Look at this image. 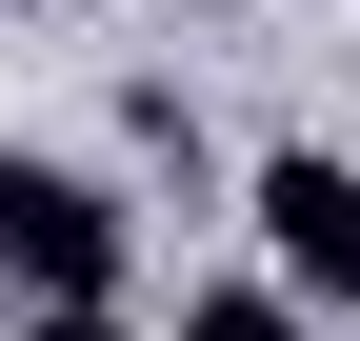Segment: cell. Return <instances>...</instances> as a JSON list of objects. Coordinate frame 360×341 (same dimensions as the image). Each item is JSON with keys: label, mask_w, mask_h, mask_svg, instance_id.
I'll return each mask as SVG.
<instances>
[{"label": "cell", "mask_w": 360, "mask_h": 341, "mask_svg": "<svg viewBox=\"0 0 360 341\" xmlns=\"http://www.w3.org/2000/svg\"><path fill=\"white\" fill-rule=\"evenodd\" d=\"M120 201L80 181V161H20L0 141V302H120Z\"/></svg>", "instance_id": "1"}, {"label": "cell", "mask_w": 360, "mask_h": 341, "mask_svg": "<svg viewBox=\"0 0 360 341\" xmlns=\"http://www.w3.org/2000/svg\"><path fill=\"white\" fill-rule=\"evenodd\" d=\"M260 241H281L300 302H360V161L340 141H281V161H260Z\"/></svg>", "instance_id": "2"}, {"label": "cell", "mask_w": 360, "mask_h": 341, "mask_svg": "<svg viewBox=\"0 0 360 341\" xmlns=\"http://www.w3.org/2000/svg\"><path fill=\"white\" fill-rule=\"evenodd\" d=\"M180 341H321V302H300V281H220Z\"/></svg>", "instance_id": "3"}, {"label": "cell", "mask_w": 360, "mask_h": 341, "mask_svg": "<svg viewBox=\"0 0 360 341\" xmlns=\"http://www.w3.org/2000/svg\"><path fill=\"white\" fill-rule=\"evenodd\" d=\"M20 341H141L120 302H20Z\"/></svg>", "instance_id": "4"}]
</instances>
